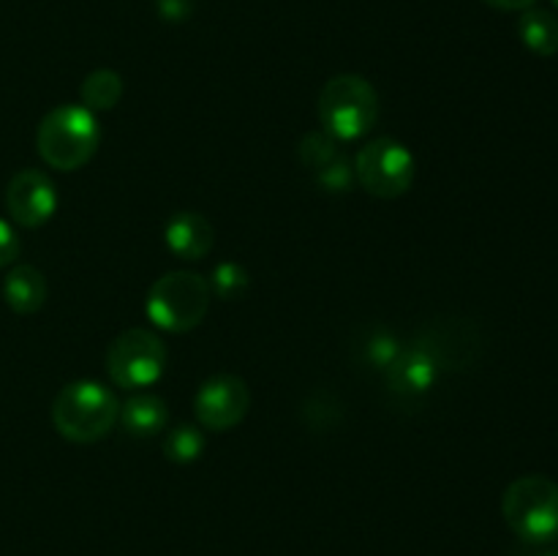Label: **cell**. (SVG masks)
<instances>
[{"instance_id":"6da1fadb","label":"cell","mask_w":558,"mask_h":556,"mask_svg":"<svg viewBox=\"0 0 558 556\" xmlns=\"http://www.w3.org/2000/svg\"><path fill=\"white\" fill-rule=\"evenodd\" d=\"M36 147L47 167L58 172H76L101 147V125L82 104H60L38 123Z\"/></svg>"},{"instance_id":"9a60e30c","label":"cell","mask_w":558,"mask_h":556,"mask_svg":"<svg viewBox=\"0 0 558 556\" xmlns=\"http://www.w3.org/2000/svg\"><path fill=\"white\" fill-rule=\"evenodd\" d=\"M123 76L112 69H98L93 74L85 76L80 87L82 107H87L90 112H109L120 104L123 98Z\"/></svg>"},{"instance_id":"cb8c5ba5","label":"cell","mask_w":558,"mask_h":556,"mask_svg":"<svg viewBox=\"0 0 558 556\" xmlns=\"http://www.w3.org/2000/svg\"><path fill=\"white\" fill-rule=\"evenodd\" d=\"M534 556H558V551H539V554H534Z\"/></svg>"},{"instance_id":"7402d4cb","label":"cell","mask_w":558,"mask_h":556,"mask_svg":"<svg viewBox=\"0 0 558 556\" xmlns=\"http://www.w3.org/2000/svg\"><path fill=\"white\" fill-rule=\"evenodd\" d=\"M158 11H161L163 20H183L189 16L191 3L189 0H158Z\"/></svg>"},{"instance_id":"ac0fdd59","label":"cell","mask_w":558,"mask_h":556,"mask_svg":"<svg viewBox=\"0 0 558 556\" xmlns=\"http://www.w3.org/2000/svg\"><path fill=\"white\" fill-rule=\"evenodd\" d=\"M341 147L338 140H332L327 131H311L300 142V161L311 169V172H322L325 167H330L338 156H341Z\"/></svg>"},{"instance_id":"277c9868","label":"cell","mask_w":558,"mask_h":556,"mask_svg":"<svg viewBox=\"0 0 558 556\" xmlns=\"http://www.w3.org/2000/svg\"><path fill=\"white\" fill-rule=\"evenodd\" d=\"M210 283L191 270H172L158 278L145 300V314L158 330L189 333L210 311Z\"/></svg>"},{"instance_id":"9c48e42d","label":"cell","mask_w":558,"mask_h":556,"mask_svg":"<svg viewBox=\"0 0 558 556\" xmlns=\"http://www.w3.org/2000/svg\"><path fill=\"white\" fill-rule=\"evenodd\" d=\"M60 205L58 185L41 169H22L5 185V210L25 229L44 227Z\"/></svg>"},{"instance_id":"7c38bea8","label":"cell","mask_w":558,"mask_h":556,"mask_svg":"<svg viewBox=\"0 0 558 556\" xmlns=\"http://www.w3.org/2000/svg\"><path fill=\"white\" fill-rule=\"evenodd\" d=\"M120 425L125 434L136 436V439H147V436H158L169 423V407L161 396L153 392H136L129 401L120 403Z\"/></svg>"},{"instance_id":"e0dca14e","label":"cell","mask_w":558,"mask_h":556,"mask_svg":"<svg viewBox=\"0 0 558 556\" xmlns=\"http://www.w3.org/2000/svg\"><path fill=\"white\" fill-rule=\"evenodd\" d=\"M207 283H210V292L216 294L218 300L232 303V300H240L245 292H248L251 278H248V270H245L240 262H221V265L213 267Z\"/></svg>"},{"instance_id":"52a82bcc","label":"cell","mask_w":558,"mask_h":556,"mask_svg":"<svg viewBox=\"0 0 558 556\" xmlns=\"http://www.w3.org/2000/svg\"><path fill=\"white\" fill-rule=\"evenodd\" d=\"M354 180L376 200H398L414 183V156L403 142L379 136L360 147Z\"/></svg>"},{"instance_id":"2e32d148","label":"cell","mask_w":558,"mask_h":556,"mask_svg":"<svg viewBox=\"0 0 558 556\" xmlns=\"http://www.w3.org/2000/svg\"><path fill=\"white\" fill-rule=\"evenodd\" d=\"M207 439L196 425L180 423L174 428L167 431L163 436V456L174 463H194L199 461L202 452H205Z\"/></svg>"},{"instance_id":"d4e9b609","label":"cell","mask_w":558,"mask_h":556,"mask_svg":"<svg viewBox=\"0 0 558 556\" xmlns=\"http://www.w3.org/2000/svg\"><path fill=\"white\" fill-rule=\"evenodd\" d=\"M550 3H554V5H556V9H558V0H550Z\"/></svg>"},{"instance_id":"ba28073f","label":"cell","mask_w":558,"mask_h":556,"mask_svg":"<svg viewBox=\"0 0 558 556\" xmlns=\"http://www.w3.org/2000/svg\"><path fill=\"white\" fill-rule=\"evenodd\" d=\"M251 409V390L234 374H218L202 382L194 396V414L207 431H229L245 420Z\"/></svg>"},{"instance_id":"8992f818","label":"cell","mask_w":558,"mask_h":556,"mask_svg":"<svg viewBox=\"0 0 558 556\" xmlns=\"http://www.w3.org/2000/svg\"><path fill=\"white\" fill-rule=\"evenodd\" d=\"M167 347L147 327L120 333L107 349V374L123 390H145L167 371Z\"/></svg>"},{"instance_id":"30bf717a","label":"cell","mask_w":558,"mask_h":556,"mask_svg":"<svg viewBox=\"0 0 558 556\" xmlns=\"http://www.w3.org/2000/svg\"><path fill=\"white\" fill-rule=\"evenodd\" d=\"M163 243L178 259L199 262L216 245V229L202 213L180 210L163 227Z\"/></svg>"},{"instance_id":"8fae6325","label":"cell","mask_w":558,"mask_h":556,"mask_svg":"<svg viewBox=\"0 0 558 556\" xmlns=\"http://www.w3.org/2000/svg\"><path fill=\"white\" fill-rule=\"evenodd\" d=\"M387 385L392 392H401V396H423L434 387L436 376H439V363L430 354V349L425 343H414L398 352V358L392 360L390 368L385 371Z\"/></svg>"},{"instance_id":"44dd1931","label":"cell","mask_w":558,"mask_h":556,"mask_svg":"<svg viewBox=\"0 0 558 556\" xmlns=\"http://www.w3.org/2000/svg\"><path fill=\"white\" fill-rule=\"evenodd\" d=\"M20 234L14 232V227H11L9 221H3L0 218V270L9 265H14L16 256H20Z\"/></svg>"},{"instance_id":"5bb4252c","label":"cell","mask_w":558,"mask_h":556,"mask_svg":"<svg viewBox=\"0 0 558 556\" xmlns=\"http://www.w3.org/2000/svg\"><path fill=\"white\" fill-rule=\"evenodd\" d=\"M518 36L523 47L532 49L539 58H550L558 52V16L548 9H526L518 20Z\"/></svg>"},{"instance_id":"d6986e66","label":"cell","mask_w":558,"mask_h":556,"mask_svg":"<svg viewBox=\"0 0 558 556\" xmlns=\"http://www.w3.org/2000/svg\"><path fill=\"white\" fill-rule=\"evenodd\" d=\"M398 352H401V343H398V338L392 336V333L376 330V333H371L368 338H365L363 358L368 360L371 368L387 371V368H390L392 360L398 358Z\"/></svg>"},{"instance_id":"603a6c76","label":"cell","mask_w":558,"mask_h":556,"mask_svg":"<svg viewBox=\"0 0 558 556\" xmlns=\"http://www.w3.org/2000/svg\"><path fill=\"white\" fill-rule=\"evenodd\" d=\"M490 9H499V11H526L532 9L537 0H485Z\"/></svg>"},{"instance_id":"5b68a950","label":"cell","mask_w":558,"mask_h":556,"mask_svg":"<svg viewBox=\"0 0 558 556\" xmlns=\"http://www.w3.org/2000/svg\"><path fill=\"white\" fill-rule=\"evenodd\" d=\"M501 512L512 532L534 545L558 540V483L545 474H526L507 485Z\"/></svg>"},{"instance_id":"ffe728a7","label":"cell","mask_w":558,"mask_h":556,"mask_svg":"<svg viewBox=\"0 0 558 556\" xmlns=\"http://www.w3.org/2000/svg\"><path fill=\"white\" fill-rule=\"evenodd\" d=\"M316 183L325 191H330V194H347V191H352L357 180H354V167L349 164L347 153H341L330 167L316 172Z\"/></svg>"},{"instance_id":"4fadbf2b","label":"cell","mask_w":558,"mask_h":556,"mask_svg":"<svg viewBox=\"0 0 558 556\" xmlns=\"http://www.w3.org/2000/svg\"><path fill=\"white\" fill-rule=\"evenodd\" d=\"M3 300L14 314H36L47 303V278L33 265L11 267L3 281Z\"/></svg>"},{"instance_id":"3957f363","label":"cell","mask_w":558,"mask_h":556,"mask_svg":"<svg viewBox=\"0 0 558 556\" xmlns=\"http://www.w3.org/2000/svg\"><path fill=\"white\" fill-rule=\"evenodd\" d=\"M322 131L338 142L363 140L379 123V93L365 76L338 74L322 87Z\"/></svg>"},{"instance_id":"7a4b0ae2","label":"cell","mask_w":558,"mask_h":556,"mask_svg":"<svg viewBox=\"0 0 558 556\" xmlns=\"http://www.w3.org/2000/svg\"><path fill=\"white\" fill-rule=\"evenodd\" d=\"M120 420V401L109 387L93 379L69 382L52 401V425L63 439L93 445L112 434Z\"/></svg>"}]
</instances>
